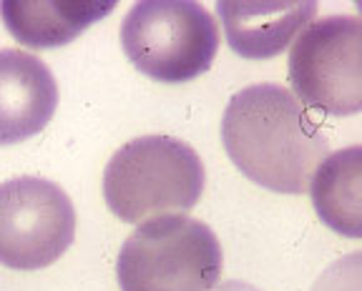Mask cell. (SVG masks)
I'll list each match as a JSON object with an SVG mask.
<instances>
[{"mask_svg": "<svg viewBox=\"0 0 362 291\" xmlns=\"http://www.w3.org/2000/svg\"><path fill=\"white\" fill-rule=\"evenodd\" d=\"M221 143L234 166L257 186L305 194L329 141L300 98L277 83L247 85L221 118Z\"/></svg>", "mask_w": 362, "mask_h": 291, "instance_id": "obj_1", "label": "cell"}, {"mask_svg": "<svg viewBox=\"0 0 362 291\" xmlns=\"http://www.w3.org/2000/svg\"><path fill=\"white\" fill-rule=\"evenodd\" d=\"M204 194L199 153L174 136H141L124 143L103 171V198L121 221L187 213Z\"/></svg>", "mask_w": 362, "mask_h": 291, "instance_id": "obj_2", "label": "cell"}, {"mask_svg": "<svg viewBox=\"0 0 362 291\" xmlns=\"http://www.w3.org/2000/svg\"><path fill=\"white\" fill-rule=\"evenodd\" d=\"M221 269L216 234L184 213L139 224L116 261L121 291H214Z\"/></svg>", "mask_w": 362, "mask_h": 291, "instance_id": "obj_3", "label": "cell"}, {"mask_svg": "<svg viewBox=\"0 0 362 291\" xmlns=\"http://www.w3.org/2000/svg\"><path fill=\"white\" fill-rule=\"evenodd\" d=\"M121 48L148 78L187 83L211 68L219 28L194 0H144L121 23Z\"/></svg>", "mask_w": 362, "mask_h": 291, "instance_id": "obj_4", "label": "cell"}, {"mask_svg": "<svg viewBox=\"0 0 362 291\" xmlns=\"http://www.w3.org/2000/svg\"><path fill=\"white\" fill-rule=\"evenodd\" d=\"M289 83L302 106L327 116L362 111V18L310 23L289 51Z\"/></svg>", "mask_w": 362, "mask_h": 291, "instance_id": "obj_5", "label": "cell"}, {"mask_svg": "<svg viewBox=\"0 0 362 291\" xmlns=\"http://www.w3.org/2000/svg\"><path fill=\"white\" fill-rule=\"evenodd\" d=\"M76 236V208L58 184L18 176L0 184V263L35 271L66 254Z\"/></svg>", "mask_w": 362, "mask_h": 291, "instance_id": "obj_6", "label": "cell"}, {"mask_svg": "<svg viewBox=\"0 0 362 291\" xmlns=\"http://www.w3.org/2000/svg\"><path fill=\"white\" fill-rule=\"evenodd\" d=\"M58 106V85L38 56L18 48L0 51V146L33 138Z\"/></svg>", "mask_w": 362, "mask_h": 291, "instance_id": "obj_7", "label": "cell"}, {"mask_svg": "<svg viewBox=\"0 0 362 291\" xmlns=\"http://www.w3.org/2000/svg\"><path fill=\"white\" fill-rule=\"evenodd\" d=\"M216 13L234 53L244 58H274L310 25L317 3L221 0L216 3Z\"/></svg>", "mask_w": 362, "mask_h": 291, "instance_id": "obj_8", "label": "cell"}, {"mask_svg": "<svg viewBox=\"0 0 362 291\" xmlns=\"http://www.w3.org/2000/svg\"><path fill=\"white\" fill-rule=\"evenodd\" d=\"M113 11V3L81 0V3H30L6 0L0 3V18L8 33L28 48H58L78 38L88 25Z\"/></svg>", "mask_w": 362, "mask_h": 291, "instance_id": "obj_9", "label": "cell"}, {"mask_svg": "<svg viewBox=\"0 0 362 291\" xmlns=\"http://www.w3.org/2000/svg\"><path fill=\"white\" fill-rule=\"evenodd\" d=\"M317 216L347 239H362V146L327 153L310 181Z\"/></svg>", "mask_w": 362, "mask_h": 291, "instance_id": "obj_10", "label": "cell"}, {"mask_svg": "<svg viewBox=\"0 0 362 291\" xmlns=\"http://www.w3.org/2000/svg\"><path fill=\"white\" fill-rule=\"evenodd\" d=\"M312 291H362V251L337 259L317 276Z\"/></svg>", "mask_w": 362, "mask_h": 291, "instance_id": "obj_11", "label": "cell"}, {"mask_svg": "<svg viewBox=\"0 0 362 291\" xmlns=\"http://www.w3.org/2000/svg\"><path fill=\"white\" fill-rule=\"evenodd\" d=\"M214 291H262V289H257L255 284H247V281L232 279V281H224V284H219Z\"/></svg>", "mask_w": 362, "mask_h": 291, "instance_id": "obj_12", "label": "cell"}, {"mask_svg": "<svg viewBox=\"0 0 362 291\" xmlns=\"http://www.w3.org/2000/svg\"><path fill=\"white\" fill-rule=\"evenodd\" d=\"M357 11H360V13H362V3H357Z\"/></svg>", "mask_w": 362, "mask_h": 291, "instance_id": "obj_13", "label": "cell"}]
</instances>
